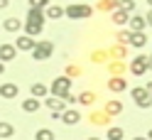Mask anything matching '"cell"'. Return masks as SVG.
I'll use <instances>...</instances> for the list:
<instances>
[{
    "instance_id": "6da1fadb",
    "label": "cell",
    "mask_w": 152,
    "mask_h": 140,
    "mask_svg": "<svg viewBox=\"0 0 152 140\" xmlns=\"http://www.w3.org/2000/svg\"><path fill=\"white\" fill-rule=\"evenodd\" d=\"M64 15L71 17V20H86V17L93 15V7L83 5V3H71L69 7H64Z\"/></svg>"
},
{
    "instance_id": "7a4b0ae2",
    "label": "cell",
    "mask_w": 152,
    "mask_h": 140,
    "mask_svg": "<svg viewBox=\"0 0 152 140\" xmlns=\"http://www.w3.org/2000/svg\"><path fill=\"white\" fill-rule=\"evenodd\" d=\"M49 91H52V96L54 98H66L69 96V91H71V79L69 76H59V79H54L52 81V86H49Z\"/></svg>"
},
{
    "instance_id": "3957f363",
    "label": "cell",
    "mask_w": 152,
    "mask_h": 140,
    "mask_svg": "<svg viewBox=\"0 0 152 140\" xmlns=\"http://www.w3.org/2000/svg\"><path fill=\"white\" fill-rule=\"evenodd\" d=\"M52 52H54V44H52V42H47V40H42V42H37V44H34V49H32V59L44 62V59H49V57H52Z\"/></svg>"
},
{
    "instance_id": "277c9868",
    "label": "cell",
    "mask_w": 152,
    "mask_h": 140,
    "mask_svg": "<svg viewBox=\"0 0 152 140\" xmlns=\"http://www.w3.org/2000/svg\"><path fill=\"white\" fill-rule=\"evenodd\" d=\"M132 101L137 103V108H152V96L147 93V89H145V86L132 89Z\"/></svg>"
},
{
    "instance_id": "5b68a950",
    "label": "cell",
    "mask_w": 152,
    "mask_h": 140,
    "mask_svg": "<svg viewBox=\"0 0 152 140\" xmlns=\"http://www.w3.org/2000/svg\"><path fill=\"white\" fill-rule=\"evenodd\" d=\"M147 64H150L147 57H145V54H140V57H135V59L130 62V71L135 74V76H142V74L147 71Z\"/></svg>"
},
{
    "instance_id": "8992f818",
    "label": "cell",
    "mask_w": 152,
    "mask_h": 140,
    "mask_svg": "<svg viewBox=\"0 0 152 140\" xmlns=\"http://www.w3.org/2000/svg\"><path fill=\"white\" fill-rule=\"evenodd\" d=\"M34 44H37V40H32V37H27V34H20L15 40V49L17 52H32Z\"/></svg>"
},
{
    "instance_id": "52a82bcc",
    "label": "cell",
    "mask_w": 152,
    "mask_h": 140,
    "mask_svg": "<svg viewBox=\"0 0 152 140\" xmlns=\"http://www.w3.org/2000/svg\"><path fill=\"white\" fill-rule=\"evenodd\" d=\"M17 57V49H15V44H0V62L7 64V62H12Z\"/></svg>"
},
{
    "instance_id": "ba28073f",
    "label": "cell",
    "mask_w": 152,
    "mask_h": 140,
    "mask_svg": "<svg viewBox=\"0 0 152 140\" xmlns=\"http://www.w3.org/2000/svg\"><path fill=\"white\" fill-rule=\"evenodd\" d=\"M17 93H20V89H17V84H3V86H0V96L3 98H17Z\"/></svg>"
},
{
    "instance_id": "9c48e42d",
    "label": "cell",
    "mask_w": 152,
    "mask_h": 140,
    "mask_svg": "<svg viewBox=\"0 0 152 140\" xmlns=\"http://www.w3.org/2000/svg\"><path fill=\"white\" fill-rule=\"evenodd\" d=\"M44 103H47V108H49L52 113H64V111H66V103H64L61 98H54L52 96V98H47Z\"/></svg>"
},
{
    "instance_id": "30bf717a",
    "label": "cell",
    "mask_w": 152,
    "mask_h": 140,
    "mask_svg": "<svg viewBox=\"0 0 152 140\" xmlns=\"http://www.w3.org/2000/svg\"><path fill=\"white\" fill-rule=\"evenodd\" d=\"M145 27H147V22H145L142 15H132L130 17V32H145Z\"/></svg>"
},
{
    "instance_id": "8fae6325",
    "label": "cell",
    "mask_w": 152,
    "mask_h": 140,
    "mask_svg": "<svg viewBox=\"0 0 152 140\" xmlns=\"http://www.w3.org/2000/svg\"><path fill=\"white\" fill-rule=\"evenodd\" d=\"M61 120H64L66 125H76V123L81 120V116H79V111H74V108H66L64 113H61Z\"/></svg>"
},
{
    "instance_id": "7c38bea8",
    "label": "cell",
    "mask_w": 152,
    "mask_h": 140,
    "mask_svg": "<svg viewBox=\"0 0 152 140\" xmlns=\"http://www.w3.org/2000/svg\"><path fill=\"white\" fill-rule=\"evenodd\" d=\"M44 17H49V20H61V17H64V7L49 3V7L44 10Z\"/></svg>"
},
{
    "instance_id": "4fadbf2b",
    "label": "cell",
    "mask_w": 152,
    "mask_h": 140,
    "mask_svg": "<svg viewBox=\"0 0 152 140\" xmlns=\"http://www.w3.org/2000/svg\"><path fill=\"white\" fill-rule=\"evenodd\" d=\"M108 89H110L113 93H120V91H125V89H128V81H125V79H120V76H113V79L108 81Z\"/></svg>"
},
{
    "instance_id": "5bb4252c",
    "label": "cell",
    "mask_w": 152,
    "mask_h": 140,
    "mask_svg": "<svg viewBox=\"0 0 152 140\" xmlns=\"http://www.w3.org/2000/svg\"><path fill=\"white\" fill-rule=\"evenodd\" d=\"M22 27H25V34L32 37V40H34L37 34H42V30H44V25H37V22H25Z\"/></svg>"
},
{
    "instance_id": "9a60e30c",
    "label": "cell",
    "mask_w": 152,
    "mask_h": 140,
    "mask_svg": "<svg viewBox=\"0 0 152 140\" xmlns=\"http://www.w3.org/2000/svg\"><path fill=\"white\" fill-rule=\"evenodd\" d=\"M39 98H25L22 101V111L25 113H37V111H39Z\"/></svg>"
},
{
    "instance_id": "2e32d148",
    "label": "cell",
    "mask_w": 152,
    "mask_h": 140,
    "mask_svg": "<svg viewBox=\"0 0 152 140\" xmlns=\"http://www.w3.org/2000/svg\"><path fill=\"white\" fill-rule=\"evenodd\" d=\"M3 27L7 32H20L22 30V20H17V17H7V20L3 22Z\"/></svg>"
},
{
    "instance_id": "e0dca14e",
    "label": "cell",
    "mask_w": 152,
    "mask_h": 140,
    "mask_svg": "<svg viewBox=\"0 0 152 140\" xmlns=\"http://www.w3.org/2000/svg\"><path fill=\"white\" fill-rule=\"evenodd\" d=\"M44 10H32L30 7V12H27V22H37V25H44Z\"/></svg>"
},
{
    "instance_id": "ac0fdd59",
    "label": "cell",
    "mask_w": 152,
    "mask_h": 140,
    "mask_svg": "<svg viewBox=\"0 0 152 140\" xmlns=\"http://www.w3.org/2000/svg\"><path fill=\"white\" fill-rule=\"evenodd\" d=\"M12 135H15V125L5 123V120H0V138H3V140H10Z\"/></svg>"
},
{
    "instance_id": "d6986e66",
    "label": "cell",
    "mask_w": 152,
    "mask_h": 140,
    "mask_svg": "<svg viewBox=\"0 0 152 140\" xmlns=\"http://www.w3.org/2000/svg\"><path fill=\"white\" fill-rule=\"evenodd\" d=\"M147 44V37L145 32H132V40H130V47H137V49H142V47Z\"/></svg>"
},
{
    "instance_id": "ffe728a7",
    "label": "cell",
    "mask_w": 152,
    "mask_h": 140,
    "mask_svg": "<svg viewBox=\"0 0 152 140\" xmlns=\"http://www.w3.org/2000/svg\"><path fill=\"white\" fill-rule=\"evenodd\" d=\"M47 91H49V89H47L44 84H32V89H30L32 98H44V96H47Z\"/></svg>"
},
{
    "instance_id": "44dd1931",
    "label": "cell",
    "mask_w": 152,
    "mask_h": 140,
    "mask_svg": "<svg viewBox=\"0 0 152 140\" xmlns=\"http://www.w3.org/2000/svg\"><path fill=\"white\" fill-rule=\"evenodd\" d=\"M120 111H123V103H120V101H115V98L106 103V113H108V116H118Z\"/></svg>"
},
{
    "instance_id": "7402d4cb",
    "label": "cell",
    "mask_w": 152,
    "mask_h": 140,
    "mask_svg": "<svg viewBox=\"0 0 152 140\" xmlns=\"http://www.w3.org/2000/svg\"><path fill=\"white\" fill-rule=\"evenodd\" d=\"M118 10H123V12H132L135 15V0H118Z\"/></svg>"
},
{
    "instance_id": "603a6c76",
    "label": "cell",
    "mask_w": 152,
    "mask_h": 140,
    "mask_svg": "<svg viewBox=\"0 0 152 140\" xmlns=\"http://www.w3.org/2000/svg\"><path fill=\"white\" fill-rule=\"evenodd\" d=\"M56 135H54V130H49V128H39L34 133V140H54Z\"/></svg>"
},
{
    "instance_id": "cb8c5ba5",
    "label": "cell",
    "mask_w": 152,
    "mask_h": 140,
    "mask_svg": "<svg viewBox=\"0 0 152 140\" xmlns=\"http://www.w3.org/2000/svg\"><path fill=\"white\" fill-rule=\"evenodd\" d=\"M113 22H115V25H125V22H130V15L123 12V10H115V12H113Z\"/></svg>"
},
{
    "instance_id": "d4e9b609",
    "label": "cell",
    "mask_w": 152,
    "mask_h": 140,
    "mask_svg": "<svg viewBox=\"0 0 152 140\" xmlns=\"http://www.w3.org/2000/svg\"><path fill=\"white\" fill-rule=\"evenodd\" d=\"M93 101H96V93H91V91H83L79 96V103H83V106H91Z\"/></svg>"
},
{
    "instance_id": "484cf974",
    "label": "cell",
    "mask_w": 152,
    "mask_h": 140,
    "mask_svg": "<svg viewBox=\"0 0 152 140\" xmlns=\"http://www.w3.org/2000/svg\"><path fill=\"white\" fill-rule=\"evenodd\" d=\"M30 7L32 10H47L49 7V0H30Z\"/></svg>"
},
{
    "instance_id": "4316f807",
    "label": "cell",
    "mask_w": 152,
    "mask_h": 140,
    "mask_svg": "<svg viewBox=\"0 0 152 140\" xmlns=\"http://www.w3.org/2000/svg\"><path fill=\"white\" fill-rule=\"evenodd\" d=\"M98 7H101V10H115V7H118V0H101Z\"/></svg>"
},
{
    "instance_id": "83f0119b",
    "label": "cell",
    "mask_w": 152,
    "mask_h": 140,
    "mask_svg": "<svg viewBox=\"0 0 152 140\" xmlns=\"http://www.w3.org/2000/svg\"><path fill=\"white\" fill-rule=\"evenodd\" d=\"M108 140H123V128H108Z\"/></svg>"
},
{
    "instance_id": "f1b7e54d",
    "label": "cell",
    "mask_w": 152,
    "mask_h": 140,
    "mask_svg": "<svg viewBox=\"0 0 152 140\" xmlns=\"http://www.w3.org/2000/svg\"><path fill=\"white\" fill-rule=\"evenodd\" d=\"M118 40H120V44H130V40H132V32H130V30H123V32L118 34Z\"/></svg>"
},
{
    "instance_id": "f546056e",
    "label": "cell",
    "mask_w": 152,
    "mask_h": 140,
    "mask_svg": "<svg viewBox=\"0 0 152 140\" xmlns=\"http://www.w3.org/2000/svg\"><path fill=\"white\" fill-rule=\"evenodd\" d=\"M76 74H79V69H76V67H69V69H66V76H69V79L76 76Z\"/></svg>"
},
{
    "instance_id": "4dcf8cb0",
    "label": "cell",
    "mask_w": 152,
    "mask_h": 140,
    "mask_svg": "<svg viewBox=\"0 0 152 140\" xmlns=\"http://www.w3.org/2000/svg\"><path fill=\"white\" fill-rule=\"evenodd\" d=\"M7 5H10V0H0V10H5Z\"/></svg>"
},
{
    "instance_id": "1f68e13d",
    "label": "cell",
    "mask_w": 152,
    "mask_h": 140,
    "mask_svg": "<svg viewBox=\"0 0 152 140\" xmlns=\"http://www.w3.org/2000/svg\"><path fill=\"white\" fill-rule=\"evenodd\" d=\"M145 22H147V25H150V27H152V10H150V12H147V17H145Z\"/></svg>"
},
{
    "instance_id": "d6a6232c",
    "label": "cell",
    "mask_w": 152,
    "mask_h": 140,
    "mask_svg": "<svg viewBox=\"0 0 152 140\" xmlns=\"http://www.w3.org/2000/svg\"><path fill=\"white\" fill-rule=\"evenodd\" d=\"M145 89H147V93L152 96V81H147V86H145Z\"/></svg>"
},
{
    "instance_id": "836d02e7",
    "label": "cell",
    "mask_w": 152,
    "mask_h": 140,
    "mask_svg": "<svg viewBox=\"0 0 152 140\" xmlns=\"http://www.w3.org/2000/svg\"><path fill=\"white\" fill-rule=\"evenodd\" d=\"M3 71H5V64H3V62H0V76H3Z\"/></svg>"
},
{
    "instance_id": "e575fe53",
    "label": "cell",
    "mask_w": 152,
    "mask_h": 140,
    "mask_svg": "<svg viewBox=\"0 0 152 140\" xmlns=\"http://www.w3.org/2000/svg\"><path fill=\"white\" fill-rule=\"evenodd\" d=\"M145 138H147V140H152V130H150V133H147V135H145Z\"/></svg>"
},
{
    "instance_id": "d590c367",
    "label": "cell",
    "mask_w": 152,
    "mask_h": 140,
    "mask_svg": "<svg viewBox=\"0 0 152 140\" xmlns=\"http://www.w3.org/2000/svg\"><path fill=\"white\" fill-rule=\"evenodd\" d=\"M147 5H150V10H152V0H147Z\"/></svg>"
},
{
    "instance_id": "8d00e7d4",
    "label": "cell",
    "mask_w": 152,
    "mask_h": 140,
    "mask_svg": "<svg viewBox=\"0 0 152 140\" xmlns=\"http://www.w3.org/2000/svg\"><path fill=\"white\" fill-rule=\"evenodd\" d=\"M132 140H147V138H132Z\"/></svg>"
},
{
    "instance_id": "74e56055",
    "label": "cell",
    "mask_w": 152,
    "mask_h": 140,
    "mask_svg": "<svg viewBox=\"0 0 152 140\" xmlns=\"http://www.w3.org/2000/svg\"><path fill=\"white\" fill-rule=\"evenodd\" d=\"M88 140H101V138H88Z\"/></svg>"
},
{
    "instance_id": "f35d334b",
    "label": "cell",
    "mask_w": 152,
    "mask_h": 140,
    "mask_svg": "<svg viewBox=\"0 0 152 140\" xmlns=\"http://www.w3.org/2000/svg\"><path fill=\"white\" fill-rule=\"evenodd\" d=\"M10 140H12V138H10Z\"/></svg>"
}]
</instances>
